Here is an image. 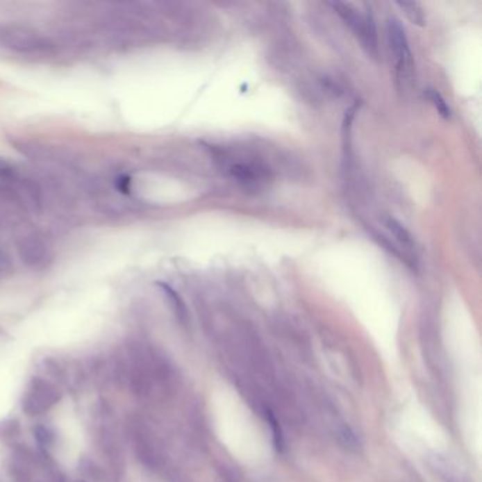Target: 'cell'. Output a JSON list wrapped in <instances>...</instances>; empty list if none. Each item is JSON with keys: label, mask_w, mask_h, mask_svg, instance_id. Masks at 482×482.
Listing matches in <instances>:
<instances>
[{"label": "cell", "mask_w": 482, "mask_h": 482, "mask_svg": "<svg viewBox=\"0 0 482 482\" xmlns=\"http://www.w3.org/2000/svg\"><path fill=\"white\" fill-rule=\"evenodd\" d=\"M0 47L26 56H43L53 51L54 44L43 34L26 27L0 28Z\"/></svg>", "instance_id": "cell-2"}, {"label": "cell", "mask_w": 482, "mask_h": 482, "mask_svg": "<svg viewBox=\"0 0 482 482\" xmlns=\"http://www.w3.org/2000/svg\"><path fill=\"white\" fill-rule=\"evenodd\" d=\"M386 228L389 229V232L394 236V239L400 245H404L408 249H413V247H415L413 236L399 221H396L394 218H389L386 221Z\"/></svg>", "instance_id": "cell-7"}, {"label": "cell", "mask_w": 482, "mask_h": 482, "mask_svg": "<svg viewBox=\"0 0 482 482\" xmlns=\"http://www.w3.org/2000/svg\"><path fill=\"white\" fill-rule=\"evenodd\" d=\"M76 482H85V481H81V479H79V481H76Z\"/></svg>", "instance_id": "cell-15"}, {"label": "cell", "mask_w": 482, "mask_h": 482, "mask_svg": "<svg viewBox=\"0 0 482 482\" xmlns=\"http://www.w3.org/2000/svg\"><path fill=\"white\" fill-rule=\"evenodd\" d=\"M35 437H37L40 444L46 446V444L50 443V433H49V430L46 427H42V426L37 427L35 429Z\"/></svg>", "instance_id": "cell-14"}, {"label": "cell", "mask_w": 482, "mask_h": 482, "mask_svg": "<svg viewBox=\"0 0 482 482\" xmlns=\"http://www.w3.org/2000/svg\"><path fill=\"white\" fill-rule=\"evenodd\" d=\"M15 177H16V169L9 162H6L5 158L0 157V178L9 180Z\"/></svg>", "instance_id": "cell-11"}, {"label": "cell", "mask_w": 482, "mask_h": 482, "mask_svg": "<svg viewBox=\"0 0 482 482\" xmlns=\"http://www.w3.org/2000/svg\"><path fill=\"white\" fill-rule=\"evenodd\" d=\"M229 173L232 174V177L245 184H258L262 180L267 178V170L263 166L252 162L235 163L233 166H231Z\"/></svg>", "instance_id": "cell-6"}, {"label": "cell", "mask_w": 482, "mask_h": 482, "mask_svg": "<svg viewBox=\"0 0 482 482\" xmlns=\"http://www.w3.org/2000/svg\"><path fill=\"white\" fill-rule=\"evenodd\" d=\"M427 98L433 103V106L435 108V110L438 112V115L441 117H443V119H450L451 117V109L447 105L446 99L441 97L440 92H437L435 90H427Z\"/></svg>", "instance_id": "cell-10"}, {"label": "cell", "mask_w": 482, "mask_h": 482, "mask_svg": "<svg viewBox=\"0 0 482 482\" xmlns=\"http://www.w3.org/2000/svg\"><path fill=\"white\" fill-rule=\"evenodd\" d=\"M19 252L30 266H43L50 260V251L40 238H26L19 248Z\"/></svg>", "instance_id": "cell-5"}, {"label": "cell", "mask_w": 482, "mask_h": 482, "mask_svg": "<svg viewBox=\"0 0 482 482\" xmlns=\"http://www.w3.org/2000/svg\"><path fill=\"white\" fill-rule=\"evenodd\" d=\"M386 28L389 46L396 63L397 78L399 81H404V78L409 76L413 72V56L409 49L408 37L405 28L393 17L388 20Z\"/></svg>", "instance_id": "cell-3"}, {"label": "cell", "mask_w": 482, "mask_h": 482, "mask_svg": "<svg viewBox=\"0 0 482 482\" xmlns=\"http://www.w3.org/2000/svg\"><path fill=\"white\" fill-rule=\"evenodd\" d=\"M58 399V393L53 385L42 378H34L24 397L23 408L28 415H38L50 409Z\"/></svg>", "instance_id": "cell-4"}, {"label": "cell", "mask_w": 482, "mask_h": 482, "mask_svg": "<svg viewBox=\"0 0 482 482\" xmlns=\"http://www.w3.org/2000/svg\"><path fill=\"white\" fill-rule=\"evenodd\" d=\"M116 187L122 194H131V187H132V178L128 174H122L117 177L116 180Z\"/></svg>", "instance_id": "cell-12"}, {"label": "cell", "mask_w": 482, "mask_h": 482, "mask_svg": "<svg viewBox=\"0 0 482 482\" xmlns=\"http://www.w3.org/2000/svg\"><path fill=\"white\" fill-rule=\"evenodd\" d=\"M340 438H341V441L344 443V446H347V447H355V446H356L355 434H354L348 427H344V429L340 431Z\"/></svg>", "instance_id": "cell-13"}, {"label": "cell", "mask_w": 482, "mask_h": 482, "mask_svg": "<svg viewBox=\"0 0 482 482\" xmlns=\"http://www.w3.org/2000/svg\"><path fill=\"white\" fill-rule=\"evenodd\" d=\"M396 5L405 13V16L416 26L423 27L426 24V16L419 2H396Z\"/></svg>", "instance_id": "cell-8"}, {"label": "cell", "mask_w": 482, "mask_h": 482, "mask_svg": "<svg viewBox=\"0 0 482 482\" xmlns=\"http://www.w3.org/2000/svg\"><path fill=\"white\" fill-rule=\"evenodd\" d=\"M331 6L334 12L354 31V34L359 40V43L367 50V53L371 57L378 58V33L371 10L368 9L365 13H360L359 9H356L354 5L341 2L331 3Z\"/></svg>", "instance_id": "cell-1"}, {"label": "cell", "mask_w": 482, "mask_h": 482, "mask_svg": "<svg viewBox=\"0 0 482 482\" xmlns=\"http://www.w3.org/2000/svg\"><path fill=\"white\" fill-rule=\"evenodd\" d=\"M157 286H158L160 289H162V292L165 293V296L169 299V301H170V304H172V307H173L176 315H177L181 321H184V319L187 318V310H185V306H184L181 297H180L169 285H166V283H163V282H158Z\"/></svg>", "instance_id": "cell-9"}]
</instances>
